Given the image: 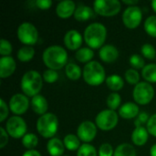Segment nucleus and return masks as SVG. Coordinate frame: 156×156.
<instances>
[{
	"label": "nucleus",
	"mask_w": 156,
	"mask_h": 156,
	"mask_svg": "<svg viewBox=\"0 0 156 156\" xmlns=\"http://www.w3.org/2000/svg\"><path fill=\"white\" fill-rule=\"evenodd\" d=\"M45 65L53 70L62 69L68 61V53L66 49L60 46L53 45L47 48L42 55Z\"/></svg>",
	"instance_id": "1"
},
{
	"label": "nucleus",
	"mask_w": 156,
	"mask_h": 156,
	"mask_svg": "<svg viewBox=\"0 0 156 156\" xmlns=\"http://www.w3.org/2000/svg\"><path fill=\"white\" fill-rule=\"evenodd\" d=\"M107 29L101 23L90 24L84 31V40L90 48H100L103 47L106 40Z\"/></svg>",
	"instance_id": "2"
},
{
	"label": "nucleus",
	"mask_w": 156,
	"mask_h": 156,
	"mask_svg": "<svg viewBox=\"0 0 156 156\" xmlns=\"http://www.w3.org/2000/svg\"><path fill=\"white\" fill-rule=\"evenodd\" d=\"M43 85V77L37 70L27 71L20 82V87L25 95L34 97L39 93Z\"/></svg>",
	"instance_id": "3"
},
{
	"label": "nucleus",
	"mask_w": 156,
	"mask_h": 156,
	"mask_svg": "<svg viewBox=\"0 0 156 156\" xmlns=\"http://www.w3.org/2000/svg\"><path fill=\"white\" fill-rule=\"evenodd\" d=\"M82 75L85 82L91 86L101 85L106 80L105 69L102 65L96 60H92L84 66Z\"/></svg>",
	"instance_id": "4"
},
{
	"label": "nucleus",
	"mask_w": 156,
	"mask_h": 156,
	"mask_svg": "<svg viewBox=\"0 0 156 156\" xmlns=\"http://www.w3.org/2000/svg\"><path fill=\"white\" fill-rule=\"evenodd\" d=\"M58 117L51 112H48L37 119V130L38 133L45 138H52L58 132Z\"/></svg>",
	"instance_id": "5"
},
{
	"label": "nucleus",
	"mask_w": 156,
	"mask_h": 156,
	"mask_svg": "<svg viewBox=\"0 0 156 156\" xmlns=\"http://www.w3.org/2000/svg\"><path fill=\"white\" fill-rule=\"evenodd\" d=\"M133 99L140 105H146L152 101L154 97V90L151 83L141 81L133 89Z\"/></svg>",
	"instance_id": "6"
},
{
	"label": "nucleus",
	"mask_w": 156,
	"mask_h": 156,
	"mask_svg": "<svg viewBox=\"0 0 156 156\" xmlns=\"http://www.w3.org/2000/svg\"><path fill=\"white\" fill-rule=\"evenodd\" d=\"M17 37L26 46H33L37 42L38 39V32L37 27L29 23L24 22L19 25L17 28Z\"/></svg>",
	"instance_id": "7"
},
{
	"label": "nucleus",
	"mask_w": 156,
	"mask_h": 156,
	"mask_svg": "<svg viewBox=\"0 0 156 156\" xmlns=\"http://www.w3.org/2000/svg\"><path fill=\"white\" fill-rule=\"evenodd\" d=\"M121 2L118 0H96L93 3L95 13L102 16H113L121 10Z\"/></svg>",
	"instance_id": "8"
},
{
	"label": "nucleus",
	"mask_w": 156,
	"mask_h": 156,
	"mask_svg": "<svg viewBox=\"0 0 156 156\" xmlns=\"http://www.w3.org/2000/svg\"><path fill=\"white\" fill-rule=\"evenodd\" d=\"M119 122V116L115 111L103 110L98 113L95 119L96 125L102 131H110L116 127Z\"/></svg>",
	"instance_id": "9"
},
{
	"label": "nucleus",
	"mask_w": 156,
	"mask_h": 156,
	"mask_svg": "<svg viewBox=\"0 0 156 156\" xmlns=\"http://www.w3.org/2000/svg\"><path fill=\"white\" fill-rule=\"evenodd\" d=\"M27 123L25 120L17 115L10 117L5 124L6 133L15 139L23 138L27 134Z\"/></svg>",
	"instance_id": "10"
},
{
	"label": "nucleus",
	"mask_w": 156,
	"mask_h": 156,
	"mask_svg": "<svg viewBox=\"0 0 156 156\" xmlns=\"http://www.w3.org/2000/svg\"><path fill=\"white\" fill-rule=\"evenodd\" d=\"M143 12L137 5L128 6L122 14V22L128 28H136L142 22Z\"/></svg>",
	"instance_id": "11"
},
{
	"label": "nucleus",
	"mask_w": 156,
	"mask_h": 156,
	"mask_svg": "<svg viewBox=\"0 0 156 156\" xmlns=\"http://www.w3.org/2000/svg\"><path fill=\"white\" fill-rule=\"evenodd\" d=\"M97 125L90 121H85L81 122L77 130V136L80 141L85 144H89L97 135Z\"/></svg>",
	"instance_id": "12"
},
{
	"label": "nucleus",
	"mask_w": 156,
	"mask_h": 156,
	"mask_svg": "<svg viewBox=\"0 0 156 156\" xmlns=\"http://www.w3.org/2000/svg\"><path fill=\"white\" fill-rule=\"evenodd\" d=\"M29 106V101L27 95L22 93H16L13 95L9 101V109L10 111L16 114L20 115L25 113Z\"/></svg>",
	"instance_id": "13"
},
{
	"label": "nucleus",
	"mask_w": 156,
	"mask_h": 156,
	"mask_svg": "<svg viewBox=\"0 0 156 156\" xmlns=\"http://www.w3.org/2000/svg\"><path fill=\"white\" fill-rule=\"evenodd\" d=\"M64 45L70 50H79L82 44V36L76 29L69 30L64 36Z\"/></svg>",
	"instance_id": "14"
},
{
	"label": "nucleus",
	"mask_w": 156,
	"mask_h": 156,
	"mask_svg": "<svg viewBox=\"0 0 156 156\" xmlns=\"http://www.w3.org/2000/svg\"><path fill=\"white\" fill-rule=\"evenodd\" d=\"M76 11V5L71 0L60 1L56 7V14L61 18H69L74 15Z\"/></svg>",
	"instance_id": "15"
},
{
	"label": "nucleus",
	"mask_w": 156,
	"mask_h": 156,
	"mask_svg": "<svg viewBox=\"0 0 156 156\" xmlns=\"http://www.w3.org/2000/svg\"><path fill=\"white\" fill-rule=\"evenodd\" d=\"M16 61L10 56L2 57L0 58V77L2 79L11 76L16 70Z\"/></svg>",
	"instance_id": "16"
},
{
	"label": "nucleus",
	"mask_w": 156,
	"mask_h": 156,
	"mask_svg": "<svg viewBox=\"0 0 156 156\" xmlns=\"http://www.w3.org/2000/svg\"><path fill=\"white\" fill-rule=\"evenodd\" d=\"M99 55L102 61L107 62V63H112V62H114L118 58L119 50L113 45L107 44L101 48L99 51Z\"/></svg>",
	"instance_id": "17"
},
{
	"label": "nucleus",
	"mask_w": 156,
	"mask_h": 156,
	"mask_svg": "<svg viewBox=\"0 0 156 156\" xmlns=\"http://www.w3.org/2000/svg\"><path fill=\"white\" fill-rule=\"evenodd\" d=\"M31 107H32V110L34 111V112L42 116V115L47 113L48 104V101L44 96L37 94L32 98Z\"/></svg>",
	"instance_id": "18"
},
{
	"label": "nucleus",
	"mask_w": 156,
	"mask_h": 156,
	"mask_svg": "<svg viewBox=\"0 0 156 156\" xmlns=\"http://www.w3.org/2000/svg\"><path fill=\"white\" fill-rule=\"evenodd\" d=\"M139 107L136 103L133 102H126L124 103L119 110V114L123 119H133L139 115Z\"/></svg>",
	"instance_id": "19"
},
{
	"label": "nucleus",
	"mask_w": 156,
	"mask_h": 156,
	"mask_svg": "<svg viewBox=\"0 0 156 156\" xmlns=\"http://www.w3.org/2000/svg\"><path fill=\"white\" fill-rule=\"evenodd\" d=\"M148 136H149V133L145 127L144 126L135 127V129L132 133V141L135 145L143 146L147 143Z\"/></svg>",
	"instance_id": "20"
},
{
	"label": "nucleus",
	"mask_w": 156,
	"mask_h": 156,
	"mask_svg": "<svg viewBox=\"0 0 156 156\" xmlns=\"http://www.w3.org/2000/svg\"><path fill=\"white\" fill-rule=\"evenodd\" d=\"M47 150L51 156H62L65 151V145L60 139L51 138L48 142Z\"/></svg>",
	"instance_id": "21"
},
{
	"label": "nucleus",
	"mask_w": 156,
	"mask_h": 156,
	"mask_svg": "<svg viewBox=\"0 0 156 156\" xmlns=\"http://www.w3.org/2000/svg\"><path fill=\"white\" fill-rule=\"evenodd\" d=\"M94 16H95L94 10H92L91 7H90L89 5H80L76 8V11L74 13L75 19L80 22L87 21Z\"/></svg>",
	"instance_id": "22"
},
{
	"label": "nucleus",
	"mask_w": 156,
	"mask_h": 156,
	"mask_svg": "<svg viewBox=\"0 0 156 156\" xmlns=\"http://www.w3.org/2000/svg\"><path fill=\"white\" fill-rule=\"evenodd\" d=\"M106 84L110 90H112L113 91H118L123 88L124 80L121 76L113 74V75L109 76L106 79Z\"/></svg>",
	"instance_id": "23"
},
{
	"label": "nucleus",
	"mask_w": 156,
	"mask_h": 156,
	"mask_svg": "<svg viewBox=\"0 0 156 156\" xmlns=\"http://www.w3.org/2000/svg\"><path fill=\"white\" fill-rule=\"evenodd\" d=\"M93 56L94 51L90 48H81L77 50L75 54L76 58L81 63H89L92 61L91 59L93 58Z\"/></svg>",
	"instance_id": "24"
},
{
	"label": "nucleus",
	"mask_w": 156,
	"mask_h": 156,
	"mask_svg": "<svg viewBox=\"0 0 156 156\" xmlns=\"http://www.w3.org/2000/svg\"><path fill=\"white\" fill-rule=\"evenodd\" d=\"M142 75L146 82L156 83V64L151 63L145 65V67L142 69Z\"/></svg>",
	"instance_id": "25"
},
{
	"label": "nucleus",
	"mask_w": 156,
	"mask_h": 156,
	"mask_svg": "<svg viewBox=\"0 0 156 156\" xmlns=\"http://www.w3.org/2000/svg\"><path fill=\"white\" fill-rule=\"evenodd\" d=\"M35 55V49L31 46H24L17 51V58L22 62L30 61Z\"/></svg>",
	"instance_id": "26"
},
{
	"label": "nucleus",
	"mask_w": 156,
	"mask_h": 156,
	"mask_svg": "<svg viewBox=\"0 0 156 156\" xmlns=\"http://www.w3.org/2000/svg\"><path fill=\"white\" fill-rule=\"evenodd\" d=\"M65 72L67 77L71 80H78L81 74V69L80 68L79 65L75 64V63H69L66 65V69H65Z\"/></svg>",
	"instance_id": "27"
},
{
	"label": "nucleus",
	"mask_w": 156,
	"mask_h": 156,
	"mask_svg": "<svg viewBox=\"0 0 156 156\" xmlns=\"http://www.w3.org/2000/svg\"><path fill=\"white\" fill-rule=\"evenodd\" d=\"M65 148H67L69 151H75V150H79L80 145V140L78 136L74 135V134H68L64 137L63 140Z\"/></svg>",
	"instance_id": "28"
},
{
	"label": "nucleus",
	"mask_w": 156,
	"mask_h": 156,
	"mask_svg": "<svg viewBox=\"0 0 156 156\" xmlns=\"http://www.w3.org/2000/svg\"><path fill=\"white\" fill-rule=\"evenodd\" d=\"M113 156H136V151L132 144H122L115 149Z\"/></svg>",
	"instance_id": "29"
},
{
	"label": "nucleus",
	"mask_w": 156,
	"mask_h": 156,
	"mask_svg": "<svg viewBox=\"0 0 156 156\" xmlns=\"http://www.w3.org/2000/svg\"><path fill=\"white\" fill-rule=\"evenodd\" d=\"M22 144L27 149L34 150V148L37 147V145L38 144V138L37 137L36 134L29 133H27L22 138Z\"/></svg>",
	"instance_id": "30"
},
{
	"label": "nucleus",
	"mask_w": 156,
	"mask_h": 156,
	"mask_svg": "<svg viewBox=\"0 0 156 156\" xmlns=\"http://www.w3.org/2000/svg\"><path fill=\"white\" fill-rule=\"evenodd\" d=\"M144 29L146 33L156 37V16H150L144 21Z\"/></svg>",
	"instance_id": "31"
},
{
	"label": "nucleus",
	"mask_w": 156,
	"mask_h": 156,
	"mask_svg": "<svg viewBox=\"0 0 156 156\" xmlns=\"http://www.w3.org/2000/svg\"><path fill=\"white\" fill-rule=\"evenodd\" d=\"M122 102V98L120 96V94H118L117 92H112L111 93L108 98H107V106L109 107L110 110H116L120 107Z\"/></svg>",
	"instance_id": "32"
},
{
	"label": "nucleus",
	"mask_w": 156,
	"mask_h": 156,
	"mask_svg": "<svg viewBox=\"0 0 156 156\" xmlns=\"http://www.w3.org/2000/svg\"><path fill=\"white\" fill-rule=\"evenodd\" d=\"M97 154L96 148L90 144H82L77 153V156H97Z\"/></svg>",
	"instance_id": "33"
},
{
	"label": "nucleus",
	"mask_w": 156,
	"mask_h": 156,
	"mask_svg": "<svg viewBox=\"0 0 156 156\" xmlns=\"http://www.w3.org/2000/svg\"><path fill=\"white\" fill-rule=\"evenodd\" d=\"M125 80H127L128 83L130 84H134L137 85L140 82V74L137 71V69H129L125 72Z\"/></svg>",
	"instance_id": "34"
},
{
	"label": "nucleus",
	"mask_w": 156,
	"mask_h": 156,
	"mask_svg": "<svg viewBox=\"0 0 156 156\" xmlns=\"http://www.w3.org/2000/svg\"><path fill=\"white\" fill-rule=\"evenodd\" d=\"M130 64L132 65V67L134 69H144L145 67V61L144 58L138 55V54H133L130 57Z\"/></svg>",
	"instance_id": "35"
},
{
	"label": "nucleus",
	"mask_w": 156,
	"mask_h": 156,
	"mask_svg": "<svg viewBox=\"0 0 156 156\" xmlns=\"http://www.w3.org/2000/svg\"><path fill=\"white\" fill-rule=\"evenodd\" d=\"M142 54L144 55V58H148V59H154L156 57V50L154 47L149 43L144 44L142 48H141Z\"/></svg>",
	"instance_id": "36"
},
{
	"label": "nucleus",
	"mask_w": 156,
	"mask_h": 156,
	"mask_svg": "<svg viewBox=\"0 0 156 156\" xmlns=\"http://www.w3.org/2000/svg\"><path fill=\"white\" fill-rule=\"evenodd\" d=\"M11 52H12L11 43L6 39L2 38L0 41V54L2 55V57H5V56H9Z\"/></svg>",
	"instance_id": "37"
},
{
	"label": "nucleus",
	"mask_w": 156,
	"mask_h": 156,
	"mask_svg": "<svg viewBox=\"0 0 156 156\" xmlns=\"http://www.w3.org/2000/svg\"><path fill=\"white\" fill-rule=\"evenodd\" d=\"M43 79L48 83H54L58 79V73L53 69H47L43 73Z\"/></svg>",
	"instance_id": "38"
},
{
	"label": "nucleus",
	"mask_w": 156,
	"mask_h": 156,
	"mask_svg": "<svg viewBox=\"0 0 156 156\" xmlns=\"http://www.w3.org/2000/svg\"><path fill=\"white\" fill-rule=\"evenodd\" d=\"M114 151L110 144H102L99 149V156H113Z\"/></svg>",
	"instance_id": "39"
},
{
	"label": "nucleus",
	"mask_w": 156,
	"mask_h": 156,
	"mask_svg": "<svg viewBox=\"0 0 156 156\" xmlns=\"http://www.w3.org/2000/svg\"><path fill=\"white\" fill-rule=\"evenodd\" d=\"M146 126H147L148 133L156 137V113L150 116V119H149Z\"/></svg>",
	"instance_id": "40"
},
{
	"label": "nucleus",
	"mask_w": 156,
	"mask_h": 156,
	"mask_svg": "<svg viewBox=\"0 0 156 156\" xmlns=\"http://www.w3.org/2000/svg\"><path fill=\"white\" fill-rule=\"evenodd\" d=\"M149 119H150V116L148 115V113H146V112H140L139 115L136 117V120L134 122L135 126L136 127H140V126H143L144 123L147 124Z\"/></svg>",
	"instance_id": "41"
},
{
	"label": "nucleus",
	"mask_w": 156,
	"mask_h": 156,
	"mask_svg": "<svg viewBox=\"0 0 156 156\" xmlns=\"http://www.w3.org/2000/svg\"><path fill=\"white\" fill-rule=\"evenodd\" d=\"M8 115V107L5 101L1 99L0 100V122H3Z\"/></svg>",
	"instance_id": "42"
},
{
	"label": "nucleus",
	"mask_w": 156,
	"mask_h": 156,
	"mask_svg": "<svg viewBox=\"0 0 156 156\" xmlns=\"http://www.w3.org/2000/svg\"><path fill=\"white\" fill-rule=\"evenodd\" d=\"M0 133H1V136H0V148L3 149L8 143V133H6L5 129H4L3 127L0 128Z\"/></svg>",
	"instance_id": "43"
},
{
	"label": "nucleus",
	"mask_w": 156,
	"mask_h": 156,
	"mask_svg": "<svg viewBox=\"0 0 156 156\" xmlns=\"http://www.w3.org/2000/svg\"><path fill=\"white\" fill-rule=\"evenodd\" d=\"M36 5L39 9L47 10L52 5V1L51 0H37Z\"/></svg>",
	"instance_id": "44"
},
{
	"label": "nucleus",
	"mask_w": 156,
	"mask_h": 156,
	"mask_svg": "<svg viewBox=\"0 0 156 156\" xmlns=\"http://www.w3.org/2000/svg\"><path fill=\"white\" fill-rule=\"evenodd\" d=\"M22 156H41V154L37 150H27L23 154Z\"/></svg>",
	"instance_id": "45"
},
{
	"label": "nucleus",
	"mask_w": 156,
	"mask_h": 156,
	"mask_svg": "<svg viewBox=\"0 0 156 156\" xmlns=\"http://www.w3.org/2000/svg\"><path fill=\"white\" fill-rule=\"evenodd\" d=\"M122 2L126 5H135L138 3V0H122Z\"/></svg>",
	"instance_id": "46"
},
{
	"label": "nucleus",
	"mask_w": 156,
	"mask_h": 156,
	"mask_svg": "<svg viewBox=\"0 0 156 156\" xmlns=\"http://www.w3.org/2000/svg\"><path fill=\"white\" fill-rule=\"evenodd\" d=\"M150 154H151V156H156V144H154L151 147V149H150Z\"/></svg>",
	"instance_id": "47"
},
{
	"label": "nucleus",
	"mask_w": 156,
	"mask_h": 156,
	"mask_svg": "<svg viewBox=\"0 0 156 156\" xmlns=\"http://www.w3.org/2000/svg\"><path fill=\"white\" fill-rule=\"evenodd\" d=\"M151 5H152L153 9L154 10V12L156 13V0H153V1H152V3H151Z\"/></svg>",
	"instance_id": "48"
},
{
	"label": "nucleus",
	"mask_w": 156,
	"mask_h": 156,
	"mask_svg": "<svg viewBox=\"0 0 156 156\" xmlns=\"http://www.w3.org/2000/svg\"><path fill=\"white\" fill-rule=\"evenodd\" d=\"M62 156H69V155H62Z\"/></svg>",
	"instance_id": "49"
}]
</instances>
